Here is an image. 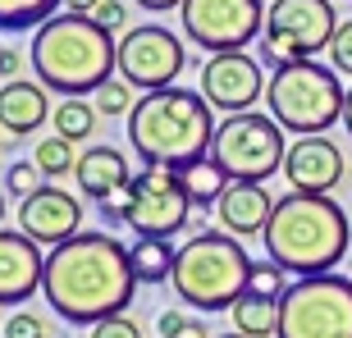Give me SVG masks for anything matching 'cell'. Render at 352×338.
Instances as JSON below:
<instances>
[{
  "label": "cell",
  "instance_id": "obj_14",
  "mask_svg": "<svg viewBox=\"0 0 352 338\" xmlns=\"http://www.w3.org/2000/svg\"><path fill=\"white\" fill-rule=\"evenodd\" d=\"M19 234H28L41 247H60L74 234H82V201L55 183H41L32 196L19 201Z\"/></svg>",
  "mask_w": 352,
  "mask_h": 338
},
{
  "label": "cell",
  "instance_id": "obj_30",
  "mask_svg": "<svg viewBox=\"0 0 352 338\" xmlns=\"http://www.w3.org/2000/svg\"><path fill=\"white\" fill-rule=\"evenodd\" d=\"M329 69L334 74H352V19H343L334 41H329Z\"/></svg>",
  "mask_w": 352,
  "mask_h": 338
},
{
  "label": "cell",
  "instance_id": "obj_34",
  "mask_svg": "<svg viewBox=\"0 0 352 338\" xmlns=\"http://www.w3.org/2000/svg\"><path fill=\"white\" fill-rule=\"evenodd\" d=\"M5 338H46V325L32 311H14L10 325H5Z\"/></svg>",
  "mask_w": 352,
  "mask_h": 338
},
{
  "label": "cell",
  "instance_id": "obj_7",
  "mask_svg": "<svg viewBox=\"0 0 352 338\" xmlns=\"http://www.w3.org/2000/svg\"><path fill=\"white\" fill-rule=\"evenodd\" d=\"M274 338H352V279L307 274L279 297Z\"/></svg>",
  "mask_w": 352,
  "mask_h": 338
},
{
  "label": "cell",
  "instance_id": "obj_28",
  "mask_svg": "<svg viewBox=\"0 0 352 338\" xmlns=\"http://www.w3.org/2000/svg\"><path fill=\"white\" fill-rule=\"evenodd\" d=\"M156 334H160V338H210L201 320H192V315L174 311V306H170V311H160V320H156Z\"/></svg>",
  "mask_w": 352,
  "mask_h": 338
},
{
  "label": "cell",
  "instance_id": "obj_39",
  "mask_svg": "<svg viewBox=\"0 0 352 338\" xmlns=\"http://www.w3.org/2000/svg\"><path fill=\"white\" fill-rule=\"evenodd\" d=\"M0 78H5V46H0Z\"/></svg>",
  "mask_w": 352,
  "mask_h": 338
},
{
  "label": "cell",
  "instance_id": "obj_36",
  "mask_svg": "<svg viewBox=\"0 0 352 338\" xmlns=\"http://www.w3.org/2000/svg\"><path fill=\"white\" fill-rule=\"evenodd\" d=\"M96 5H101V0H65V10H69V14H91Z\"/></svg>",
  "mask_w": 352,
  "mask_h": 338
},
{
  "label": "cell",
  "instance_id": "obj_33",
  "mask_svg": "<svg viewBox=\"0 0 352 338\" xmlns=\"http://www.w3.org/2000/svg\"><path fill=\"white\" fill-rule=\"evenodd\" d=\"M91 19H96L105 32H124V23H129V10H124V0H101V5L91 10Z\"/></svg>",
  "mask_w": 352,
  "mask_h": 338
},
{
  "label": "cell",
  "instance_id": "obj_2",
  "mask_svg": "<svg viewBox=\"0 0 352 338\" xmlns=\"http://www.w3.org/2000/svg\"><path fill=\"white\" fill-rule=\"evenodd\" d=\"M32 74L46 91L96 96L119 74V41L91 14L60 10L32 32Z\"/></svg>",
  "mask_w": 352,
  "mask_h": 338
},
{
  "label": "cell",
  "instance_id": "obj_9",
  "mask_svg": "<svg viewBox=\"0 0 352 338\" xmlns=\"http://www.w3.org/2000/svg\"><path fill=\"white\" fill-rule=\"evenodd\" d=\"M339 32L334 0H270L265 5V32H261V60L274 69L293 60H311L329 51Z\"/></svg>",
  "mask_w": 352,
  "mask_h": 338
},
{
  "label": "cell",
  "instance_id": "obj_24",
  "mask_svg": "<svg viewBox=\"0 0 352 338\" xmlns=\"http://www.w3.org/2000/svg\"><path fill=\"white\" fill-rule=\"evenodd\" d=\"M65 10V0H0V32H28Z\"/></svg>",
  "mask_w": 352,
  "mask_h": 338
},
{
  "label": "cell",
  "instance_id": "obj_6",
  "mask_svg": "<svg viewBox=\"0 0 352 338\" xmlns=\"http://www.w3.org/2000/svg\"><path fill=\"white\" fill-rule=\"evenodd\" d=\"M343 101H348V91H343L339 74L316 60H293V65L274 69L265 82V110L293 137L329 133L343 119Z\"/></svg>",
  "mask_w": 352,
  "mask_h": 338
},
{
  "label": "cell",
  "instance_id": "obj_8",
  "mask_svg": "<svg viewBox=\"0 0 352 338\" xmlns=\"http://www.w3.org/2000/svg\"><path fill=\"white\" fill-rule=\"evenodd\" d=\"M284 128L270 115L243 110L215 124V142H210V160L229 174V183H265L270 174L284 169Z\"/></svg>",
  "mask_w": 352,
  "mask_h": 338
},
{
  "label": "cell",
  "instance_id": "obj_21",
  "mask_svg": "<svg viewBox=\"0 0 352 338\" xmlns=\"http://www.w3.org/2000/svg\"><path fill=\"white\" fill-rule=\"evenodd\" d=\"M174 174H179L188 201L201 206V210H215V206H220V196H224V188H229V174H224L210 156H201V160H192V165L174 169Z\"/></svg>",
  "mask_w": 352,
  "mask_h": 338
},
{
  "label": "cell",
  "instance_id": "obj_29",
  "mask_svg": "<svg viewBox=\"0 0 352 338\" xmlns=\"http://www.w3.org/2000/svg\"><path fill=\"white\" fill-rule=\"evenodd\" d=\"M41 179H46V174L37 169V160H14V165L5 169V188H10L14 196H32L41 188Z\"/></svg>",
  "mask_w": 352,
  "mask_h": 338
},
{
  "label": "cell",
  "instance_id": "obj_31",
  "mask_svg": "<svg viewBox=\"0 0 352 338\" xmlns=\"http://www.w3.org/2000/svg\"><path fill=\"white\" fill-rule=\"evenodd\" d=\"M91 338H142V325L129 315H110L101 325H91Z\"/></svg>",
  "mask_w": 352,
  "mask_h": 338
},
{
  "label": "cell",
  "instance_id": "obj_11",
  "mask_svg": "<svg viewBox=\"0 0 352 338\" xmlns=\"http://www.w3.org/2000/svg\"><path fill=\"white\" fill-rule=\"evenodd\" d=\"M183 51L179 32L160 23H142V27H129L119 37V78L129 82L133 91H165V87H179V74H183Z\"/></svg>",
  "mask_w": 352,
  "mask_h": 338
},
{
  "label": "cell",
  "instance_id": "obj_26",
  "mask_svg": "<svg viewBox=\"0 0 352 338\" xmlns=\"http://www.w3.org/2000/svg\"><path fill=\"white\" fill-rule=\"evenodd\" d=\"M284 265H274L270 256L265 260H252V279H248V293H261V297H284L288 293V279H284Z\"/></svg>",
  "mask_w": 352,
  "mask_h": 338
},
{
  "label": "cell",
  "instance_id": "obj_18",
  "mask_svg": "<svg viewBox=\"0 0 352 338\" xmlns=\"http://www.w3.org/2000/svg\"><path fill=\"white\" fill-rule=\"evenodd\" d=\"M55 105L46 101V87L41 82H28V78H10L0 87V128L14 133V137H28L37 133L46 119H51Z\"/></svg>",
  "mask_w": 352,
  "mask_h": 338
},
{
  "label": "cell",
  "instance_id": "obj_4",
  "mask_svg": "<svg viewBox=\"0 0 352 338\" xmlns=\"http://www.w3.org/2000/svg\"><path fill=\"white\" fill-rule=\"evenodd\" d=\"M129 142L142 156V165L183 169L192 160L210 156L215 115H210L201 91H188V87L146 91L129 110Z\"/></svg>",
  "mask_w": 352,
  "mask_h": 338
},
{
  "label": "cell",
  "instance_id": "obj_35",
  "mask_svg": "<svg viewBox=\"0 0 352 338\" xmlns=\"http://www.w3.org/2000/svg\"><path fill=\"white\" fill-rule=\"evenodd\" d=\"M142 10H151V14H170V10H183V0H138Z\"/></svg>",
  "mask_w": 352,
  "mask_h": 338
},
{
  "label": "cell",
  "instance_id": "obj_12",
  "mask_svg": "<svg viewBox=\"0 0 352 338\" xmlns=\"http://www.w3.org/2000/svg\"><path fill=\"white\" fill-rule=\"evenodd\" d=\"M188 192L174 169H156L146 165L138 179H133V201H129V229L138 238H174L188 224Z\"/></svg>",
  "mask_w": 352,
  "mask_h": 338
},
{
  "label": "cell",
  "instance_id": "obj_17",
  "mask_svg": "<svg viewBox=\"0 0 352 338\" xmlns=\"http://www.w3.org/2000/svg\"><path fill=\"white\" fill-rule=\"evenodd\" d=\"M274 215V196L265 192V183H229L215 206V220H220L224 234L234 238H256L265 234V224Z\"/></svg>",
  "mask_w": 352,
  "mask_h": 338
},
{
  "label": "cell",
  "instance_id": "obj_22",
  "mask_svg": "<svg viewBox=\"0 0 352 338\" xmlns=\"http://www.w3.org/2000/svg\"><path fill=\"white\" fill-rule=\"evenodd\" d=\"M129 251H133V274H138V284H165V279H174L179 247H174L170 238H138Z\"/></svg>",
  "mask_w": 352,
  "mask_h": 338
},
{
  "label": "cell",
  "instance_id": "obj_16",
  "mask_svg": "<svg viewBox=\"0 0 352 338\" xmlns=\"http://www.w3.org/2000/svg\"><path fill=\"white\" fill-rule=\"evenodd\" d=\"M41 279H46L41 243H32L28 234L0 229V306H19L32 293H41Z\"/></svg>",
  "mask_w": 352,
  "mask_h": 338
},
{
  "label": "cell",
  "instance_id": "obj_23",
  "mask_svg": "<svg viewBox=\"0 0 352 338\" xmlns=\"http://www.w3.org/2000/svg\"><path fill=\"white\" fill-rule=\"evenodd\" d=\"M96 105H87L82 96H65V101L51 110V124H55V137H65V142H87L91 133H96Z\"/></svg>",
  "mask_w": 352,
  "mask_h": 338
},
{
  "label": "cell",
  "instance_id": "obj_40",
  "mask_svg": "<svg viewBox=\"0 0 352 338\" xmlns=\"http://www.w3.org/2000/svg\"><path fill=\"white\" fill-rule=\"evenodd\" d=\"M0 224H5V192H0Z\"/></svg>",
  "mask_w": 352,
  "mask_h": 338
},
{
  "label": "cell",
  "instance_id": "obj_20",
  "mask_svg": "<svg viewBox=\"0 0 352 338\" xmlns=\"http://www.w3.org/2000/svg\"><path fill=\"white\" fill-rule=\"evenodd\" d=\"M229 320H234V334H243V338H270V334H279V297L243 293L229 306Z\"/></svg>",
  "mask_w": 352,
  "mask_h": 338
},
{
  "label": "cell",
  "instance_id": "obj_15",
  "mask_svg": "<svg viewBox=\"0 0 352 338\" xmlns=\"http://www.w3.org/2000/svg\"><path fill=\"white\" fill-rule=\"evenodd\" d=\"M343 151L329 142L325 133H316V137H298V142H288V156H284V179L293 192H311V196H329L334 188L343 183Z\"/></svg>",
  "mask_w": 352,
  "mask_h": 338
},
{
  "label": "cell",
  "instance_id": "obj_19",
  "mask_svg": "<svg viewBox=\"0 0 352 338\" xmlns=\"http://www.w3.org/2000/svg\"><path fill=\"white\" fill-rule=\"evenodd\" d=\"M74 179H78L82 196H91V201H105L115 188L133 183V174H129V160H124V151L105 142V146H87V151H82V156H78V169H74Z\"/></svg>",
  "mask_w": 352,
  "mask_h": 338
},
{
  "label": "cell",
  "instance_id": "obj_41",
  "mask_svg": "<svg viewBox=\"0 0 352 338\" xmlns=\"http://www.w3.org/2000/svg\"><path fill=\"white\" fill-rule=\"evenodd\" d=\"M220 338H243V334H220Z\"/></svg>",
  "mask_w": 352,
  "mask_h": 338
},
{
  "label": "cell",
  "instance_id": "obj_25",
  "mask_svg": "<svg viewBox=\"0 0 352 338\" xmlns=\"http://www.w3.org/2000/svg\"><path fill=\"white\" fill-rule=\"evenodd\" d=\"M32 160H37V169L46 179H65L69 169H78V151H74V142H65V137H41V142L32 146Z\"/></svg>",
  "mask_w": 352,
  "mask_h": 338
},
{
  "label": "cell",
  "instance_id": "obj_37",
  "mask_svg": "<svg viewBox=\"0 0 352 338\" xmlns=\"http://www.w3.org/2000/svg\"><path fill=\"white\" fill-rule=\"evenodd\" d=\"M19 65H23V55H19V51H5V74H19Z\"/></svg>",
  "mask_w": 352,
  "mask_h": 338
},
{
  "label": "cell",
  "instance_id": "obj_3",
  "mask_svg": "<svg viewBox=\"0 0 352 338\" xmlns=\"http://www.w3.org/2000/svg\"><path fill=\"white\" fill-rule=\"evenodd\" d=\"M265 256L284 265L288 274H334L352 243V224L334 196H311V192H288L274 201V215L265 224Z\"/></svg>",
  "mask_w": 352,
  "mask_h": 338
},
{
  "label": "cell",
  "instance_id": "obj_32",
  "mask_svg": "<svg viewBox=\"0 0 352 338\" xmlns=\"http://www.w3.org/2000/svg\"><path fill=\"white\" fill-rule=\"evenodd\" d=\"M129 201H133V183H124V188H115V192L105 196V201H96V206H101V215L110 224H124L129 220Z\"/></svg>",
  "mask_w": 352,
  "mask_h": 338
},
{
  "label": "cell",
  "instance_id": "obj_38",
  "mask_svg": "<svg viewBox=\"0 0 352 338\" xmlns=\"http://www.w3.org/2000/svg\"><path fill=\"white\" fill-rule=\"evenodd\" d=\"M343 128H348V137H352V87H348V101H343Z\"/></svg>",
  "mask_w": 352,
  "mask_h": 338
},
{
  "label": "cell",
  "instance_id": "obj_10",
  "mask_svg": "<svg viewBox=\"0 0 352 338\" xmlns=\"http://www.w3.org/2000/svg\"><path fill=\"white\" fill-rule=\"evenodd\" d=\"M179 23L183 37L210 55L248 51L265 32V5L261 0H183Z\"/></svg>",
  "mask_w": 352,
  "mask_h": 338
},
{
  "label": "cell",
  "instance_id": "obj_13",
  "mask_svg": "<svg viewBox=\"0 0 352 338\" xmlns=\"http://www.w3.org/2000/svg\"><path fill=\"white\" fill-rule=\"evenodd\" d=\"M265 69L256 55L248 51H224L210 55L201 65V96H206L210 110H229V115H243L265 96Z\"/></svg>",
  "mask_w": 352,
  "mask_h": 338
},
{
  "label": "cell",
  "instance_id": "obj_5",
  "mask_svg": "<svg viewBox=\"0 0 352 338\" xmlns=\"http://www.w3.org/2000/svg\"><path fill=\"white\" fill-rule=\"evenodd\" d=\"M252 279V256L243 251L234 234L210 229L197 234L179 247V265H174V293L188 302L192 311H229Z\"/></svg>",
  "mask_w": 352,
  "mask_h": 338
},
{
  "label": "cell",
  "instance_id": "obj_1",
  "mask_svg": "<svg viewBox=\"0 0 352 338\" xmlns=\"http://www.w3.org/2000/svg\"><path fill=\"white\" fill-rule=\"evenodd\" d=\"M138 293L133 274V251L105 229L74 234L69 243L46 251V279L41 297L51 302V311L69 325H101L110 315L129 311Z\"/></svg>",
  "mask_w": 352,
  "mask_h": 338
},
{
  "label": "cell",
  "instance_id": "obj_27",
  "mask_svg": "<svg viewBox=\"0 0 352 338\" xmlns=\"http://www.w3.org/2000/svg\"><path fill=\"white\" fill-rule=\"evenodd\" d=\"M133 105H138V101H133V87L124 78H110L101 91H96V115H105V119H110V115H129Z\"/></svg>",
  "mask_w": 352,
  "mask_h": 338
}]
</instances>
